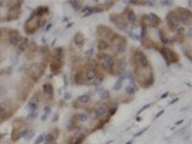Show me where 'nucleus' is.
I'll return each mask as SVG.
<instances>
[{
    "label": "nucleus",
    "mask_w": 192,
    "mask_h": 144,
    "mask_svg": "<svg viewBox=\"0 0 192 144\" xmlns=\"http://www.w3.org/2000/svg\"><path fill=\"white\" fill-rule=\"evenodd\" d=\"M47 56H48V54L44 55V59H42L41 63L30 64V66L28 67V71H27L28 78H29L30 81H33L35 83V82H37L41 77H42V74H44V72H45L46 66H47Z\"/></svg>",
    "instance_id": "obj_1"
},
{
    "label": "nucleus",
    "mask_w": 192,
    "mask_h": 144,
    "mask_svg": "<svg viewBox=\"0 0 192 144\" xmlns=\"http://www.w3.org/2000/svg\"><path fill=\"white\" fill-rule=\"evenodd\" d=\"M15 109H16V107L12 106L11 101H7V100L0 101V123H2L6 119H9L16 112Z\"/></svg>",
    "instance_id": "obj_2"
},
{
    "label": "nucleus",
    "mask_w": 192,
    "mask_h": 144,
    "mask_svg": "<svg viewBox=\"0 0 192 144\" xmlns=\"http://www.w3.org/2000/svg\"><path fill=\"white\" fill-rule=\"evenodd\" d=\"M97 59H98V63L101 65V70L105 72H109L111 71V69H112V65H114V61H115V59L108 53H99L97 54Z\"/></svg>",
    "instance_id": "obj_3"
},
{
    "label": "nucleus",
    "mask_w": 192,
    "mask_h": 144,
    "mask_svg": "<svg viewBox=\"0 0 192 144\" xmlns=\"http://www.w3.org/2000/svg\"><path fill=\"white\" fill-rule=\"evenodd\" d=\"M132 64H133V66H138V67H150L151 66L150 63H149V59L146 58V55L143 53L141 51H139V49H135L133 52Z\"/></svg>",
    "instance_id": "obj_4"
},
{
    "label": "nucleus",
    "mask_w": 192,
    "mask_h": 144,
    "mask_svg": "<svg viewBox=\"0 0 192 144\" xmlns=\"http://www.w3.org/2000/svg\"><path fill=\"white\" fill-rule=\"evenodd\" d=\"M37 29H40V18L32 13V16L28 18L27 22L24 23V31L28 35H32L37 33Z\"/></svg>",
    "instance_id": "obj_5"
},
{
    "label": "nucleus",
    "mask_w": 192,
    "mask_h": 144,
    "mask_svg": "<svg viewBox=\"0 0 192 144\" xmlns=\"http://www.w3.org/2000/svg\"><path fill=\"white\" fill-rule=\"evenodd\" d=\"M176 19L179 20V23H183L185 25H190L192 19V13L189 9H184V7H178L174 11Z\"/></svg>",
    "instance_id": "obj_6"
},
{
    "label": "nucleus",
    "mask_w": 192,
    "mask_h": 144,
    "mask_svg": "<svg viewBox=\"0 0 192 144\" xmlns=\"http://www.w3.org/2000/svg\"><path fill=\"white\" fill-rule=\"evenodd\" d=\"M161 23H162V19L156 13H147V15H143V17H141V25L145 28H157Z\"/></svg>",
    "instance_id": "obj_7"
},
{
    "label": "nucleus",
    "mask_w": 192,
    "mask_h": 144,
    "mask_svg": "<svg viewBox=\"0 0 192 144\" xmlns=\"http://www.w3.org/2000/svg\"><path fill=\"white\" fill-rule=\"evenodd\" d=\"M21 6H22V1H10L9 12H7V17H6L7 22L15 20V19H17L19 17V15H21Z\"/></svg>",
    "instance_id": "obj_8"
},
{
    "label": "nucleus",
    "mask_w": 192,
    "mask_h": 144,
    "mask_svg": "<svg viewBox=\"0 0 192 144\" xmlns=\"http://www.w3.org/2000/svg\"><path fill=\"white\" fill-rule=\"evenodd\" d=\"M97 34L101 37V40H104L106 42H111L112 38L115 37V33L111 28L106 27V25H98L97 27Z\"/></svg>",
    "instance_id": "obj_9"
},
{
    "label": "nucleus",
    "mask_w": 192,
    "mask_h": 144,
    "mask_svg": "<svg viewBox=\"0 0 192 144\" xmlns=\"http://www.w3.org/2000/svg\"><path fill=\"white\" fill-rule=\"evenodd\" d=\"M158 51H160L161 55L163 56V59L167 61L168 65H169V64H175L179 61V55L175 53L174 51H172L170 48L162 47V48H158Z\"/></svg>",
    "instance_id": "obj_10"
},
{
    "label": "nucleus",
    "mask_w": 192,
    "mask_h": 144,
    "mask_svg": "<svg viewBox=\"0 0 192 144\" xmlns=\"http://www.w3.org/2000/svg\"><path fill=\"white\" fill-rule=\"evenodd\" d=\"M110 20L116 25V28L121 30V31H128V22L125 19V17L122 15H117V13H112L110 16Z\"/></svg>",
    "instance_id": "obj_11"
},
{
    "label": "nucleus",
    "mask_w": 192,
    "mask_h": 144,
    "mask_svg": "<svg viewBox=\"0 0 192 144\" xmlns=\"http://www.w3.org/2000/svg\"><path fill=\"white\" fill-rule=\"evenodd\" d=\"M111 42L115 45L116 52L119 54H123L126 52V48H127V40H126L125 36H121V35H117V34H116Z\"/></svg>",
    "instance_id": "obj_12"
},
{
    "label": "nucleus",
    "mask_w": 192,
    "mask_h": 144,
    "mask_svg": "<svg viewBox=\"0 0 192 144\" xmlns=\"http://www.w3.org/2000/svg\"><path fill=\"white\" fill-rule=\"evenodd\" d=\"M97 65H96V61L93 60H90L87 63V66H86V70L83 71L85 73V77H86V81H93L96 77H97Z\"/></svg>",
    "instance_id": "obj_13"
},
{
    "label": "nucleus",
    "mask_w": 192,
    "mask_h": 144,
    "mask_svg": "<svg viewBox=\"0 0 192 144\" xmlns=\"http://www.w3.org/2000/svg\"><path fill=\"white\" fill-rule=\"evenodd\" d=\"M165 23H167V25H168V28H169L170 31H176V30L180 28V23H179V20L176 19V16H175L174 11L168 12V15H167V17H165Z\"/></svg>",
    "instance_id": "obj_14"
},
{
    "label": "nucleus",
    "mask_w": 192,
    "mask_h": 144,
    "mask_svg": "<svg viewBox=\"0 0 192 144\" xmlns=\"http://www.w3.org/2000/svg\"><path fill=\"white\" fill-rule=\"evenodd\" d=\"M108 110H109V107L106 105H99L91 110L92 118L93 119H101L105 115H108Z\"/></svg>",
    "instance_id": "obj_15"
},
{
    "label": "nucleus",
    "mask_w": 192,
    "mask_h": 144,
    "mask_svg": "<svg viewBox=\"0 0 192 144\" xmlns=\"http://www.w3.org/2000/svg\"><path fill=\"white\" fill-rule=\"evenodd\" d=\"M91 102V95L90 94H83L80 95L77 99L74 101V108H85L88 103Z\"/></svg>",
    "instance_id": "obj_16"
},
{
    "label": "nucleus",
    "mask_w": 192,
    "mask_h": 144,
    "mask_svg": "<svg viewBox=\"0 0 192 144\" xmlns=\"http://www.w3.org/2000/svg\"><path fill=\"white\" fill-rule=\"evenodd\" d=\"M125 67H126V63H125V60H122V59L115 60L110 73L114 74V76H121V73L125 72Z\"/></svg>",
    "instance_id": "obj_17"
},
{
    "label": "nucleus",
    "mask_w": 192,
    "mask_h": 144,
    "mask_svg": "<svg viewBox=\"0 0 192 144\" xmlns=\"http://www.w3.org/2000/svg\"><path fill=\"white\" fill-rule=\"evenodd\" d=\"M40 97H41L40 92H35V94L32 96V99L29 100V102H28V109H29V113H34V112H37V108H39V103H40Z\"/></svg>",
    "instance_id": "obj_18"
},
{
    "label": "nucleus",
    "mask_w": 192,
    "mask_h": 144,
    "mask_svg": "<svg viewBox=\"0 0 192 144\" xmlns=\"http://www.w3.org/2000/svg\"><path fill=\"white\" fill-rule=\"evenodd\" d=\"M50 70L53 74H57L62 71L63 69V60L62 59H57V58H52L50 61Z\"/></svg>",
    "instance_id": "obj_19"
},
{
    "label": "nucleus",
    "mask_w": 192,
    "mask_h": 144,
    "mask_svg": "<svg viewBox=\"0 0 192 144\" xmlns=\"http://www.w3.org/2000/svg\"><path fill=\"white\" fill-rule=\"evenodd\" d=\"M21 35H19V31L18 30H10L9 31V36H7V43L11 46H17L21 41Z\"/></svg>",
    "instance_id": "obj_20"
},
{
    "label": "nucleus",
    "mask_w": 192,
    "mask_h": 144,
    "mask_svg": "<svg viewBox=\"0 0 192 144\" xmlns=\"http://www.w3.org/2000/svg\"><path fill=\"white\" fill-rule=\"evenodd\" d=\"M42 92H44V95L46 96V99L48 100L53 99V96H55V89H53L52 83H50V82L45 83L44 87H42Z\"/></svg>",
    "instance_id": "obj_21"
},
{
    "label": "nucleus",
    "mask_w": 192,
    "mask_h": 144,
    "mask_svg": "<svg viewBox=\"0 0 192 144\" xmlns=\"http://www.w3.org/2000/svg\"><path fill=\"white\" fill-rule=\"evenodd\" d=\"M122 16L125 17V19L127 20L128 23H135V20H137V15H135V12L130 7H126Z\"/></svg>",
    "instance_id": "obj_22"
},
{
    "label": "nucleus",
    "mask_w": 192,
    "mask_h": 144,
    "mask_svg": "<svg viewBox=\"0 0 192 144\" xmlns=\"http://www.w3.org/2000/svg\"><path fill=\"white\" fill-rule=\"evenodd\" d=\"M74 82H75L76 85H83V84L87 83L86 77H85V73H83L82 70H79V71L75 72V74H74Z\"/></svg>",
    "instance_id": "obj_23"
},
{
    "label": "nucleus",
    "mask_w": 192,
    "mask_h": 144,
    "mask_svg": "<svg viewBox=\"0 0 192 144\" xmlns=\"http://www.w3.org/2000/svg\"><path fill=\"white\" fill-rule=\"evenodd\" d=\"M85 42H86L85 35H83L82 33H76L75 36H74V43H75V46L77 48H81V47H83Z\"/></svg>",
    "instance_id": "obj_24"
},
{
    "label": "nucleus",
    "mask_w": 192,
    "mask_h": 144,
    "mask_svg": "<svg viewBox=\"0 0 192 144\" xmlns=\"http://www.w3.org/2000/svg\"><path fill=\"white\" fill-rule=\"evenodd\" d=\"M28 46H29V40H28V37H22L21 41H19V43L17 45V51L22 53V52H24V51L27 49Z\"/></svg>",
    "instance_id": "obj_25"
},
{
    "label": "nucleus",
    "mask_w": 192,
    "mask_h": 144,
    "mask_svg": "<svg viewBox=\"0 0 192 144\" xmlns=\"http://www.w3.org/2000/svg\"><path fill=\"white\" fill-rule=\"evenodd\" d=\"M50 12V9H48V6H39L34 12H33V15H35L37 17H41V16H45Z\"/></svg>",
    "instance_id": "obj_26"
},
{
    "label": "nucleus",
    "mask_w": 192,
    "mask_h": 144,
    "mask_svg": "<svg viewBox=\"0 0 192 144\" xmlns=\"http://www.w3.org/2000/svg\"><path fill=\"white\" fill-rule=\"evenodd\" d=\"M97 48H98V51L99 52H105V51H108L110 48V43L109 42H106V41H104V40H98V42H97Z\"/></svg>",
    "instance_id": "obj_27"
},
{
    "label": "nucleus",
    "mask_w": 192,
    "mask_h": 144,
    "mask_svg": "<svg viewBox=\"0 0 192 144\" xmlns=\"http://www.w3.org/2000/svg\"><path fill=\"white\" fill-rule=\"evenodd\" d=\"M158 36H160V40H161V42H162L163 45H169V43L173 42V41L167 36V34L165 33V30H162V29L158 31Z\"/></svg>",
    "instance_id": "obj_28"
},
{
    "label": "nucleus",
    "mask_w": 192,
    "mask_h": 144,
    "mask_svg": "<svg viewBox=\"0 0 192 144\" xmlns=\"http://www.w3.org/2000/svg\"><path fill=\"white\" fill-rule=\"evenodd\" d=\"M63 56H64V49L62 47L55 48L52 51V58H57V59H62L63 60Z\"/></svg>",
    "instance_id": "obj_29"
},
{
    "label": "nucleus",
    "mask_w": 192,
    "mask_h": 144,
    "mask_svg": "<svg viewBox=\"0 0 192 144\" xmlns=\"http://www.w3.org/2000/svg\"><path fill=\"white\" fill-rule=\"evenodd\" d=\"M68 4L71 5V7H73L75 11H81V10H82V2H81V1L70 0V1H68Z\"/></svg>",
    "instance_id": "obj_30"
},
{
    "label": "nucleus",
    "mask_w": 192,
    "mask_h": 144,
    "mask_svg": "<svg viewBox=\"0 0 192 144\" xmlns=\"http://www.w3.org/2000/svg\"><path fill=\"white\" fill-rule=\"evenodd\" d=\"M83 139H85V135H76L75 137H73L71 139H70V142L69 144H81L83 142Z\"/></svg>",
    "instance_id": "obj_31"
},
{
    "label": "nucleus",
    "mask_w": 192,
    "mask_h": 144,
    "mask_svg": "<svg viewBox=\"0 0 192 144\" xmlns=\"http://www.w3.org/2000/svg\"><path fill=\"white\" fill-rule=\"evenodd\" d=\"M94 13V9L91 7V6H85L82 10H81V16L86 17V16H91Z\"/></svg>",
    "instance_id": "obj_32"
},
{
    "label": "nucleus",
    "mask_w": 192,
    "mask_h": 144,
    "mask_svg": "<svg viewBox=\"0 0 192 144\" xmlns=\"http://www.w3.org/2000/svg\"><path fill=\"white\" fill-rule=\"evenodd\" d=\"M76 115V119L79 120V123H86L90 117H88V114H86V113H77V114H75Z\"/></svg>",
    "instance_id": "obj_33"
},
{
    "label": "nucleus",
    "mask_w": 192,
    "mask_h": 144,
    "mask_svg": "<svg viewBox=\"0 0 192 144\" xmlns=\"http://www.w3.org/2000/svg\"><path fill=\"white\" fill-rule=\"evenodd\" d=\"M137 92V87L135 84H129L126 87V94L127 95H134Z\"/></svg>",
    "instance_id": "obj_34"
},
{
    "label": "nucleus",
    "mask_w": 192,
    "mask_h": 144,
    "mask_svg": "<svg viewBox=\"0 0 192 144\" xmlns=\"http://www.w3.org/2000/svg\"><path fill=\"white\" fill-rule=\"evenodd\" d=\"M123 81H125V76H120L117 82L115 83V85H114V90H120L121 89V87H122V84H123Z\"/></svg>",
    "instance_id": "obj_35"
},
{
    "label": "nucleus",
    "mask_w": 192,
    "mask_h": 144,
    "mask_svg": "<svg viewBox=\"0 0 192 144\" xmlns=\"http://www.w3.org/2000/svg\"><path fill=\"white\" fill-rule=\"evenodd\" d=\"M99 92V95H101V97L103 100H109L110 99V94L108 90H101V91H98Z\"/></svg>",
    "instance_id": "obj_36"
},
{
    "label": "nucleus",
    "mask_w": 192,
    "mask_h": 144,
    "mask_svg": "<svg viewBox=\"0 0 192 144\" xmlns=\"http://www.w3.org/2000/svg\"><path fill=\"white\" fill-rule=\"evenodd\" d=\"M184 54L186 55V58H187L189 60H191L192 56H191V47H190V46H187L186 48H184Z\"/></svg>",
    "instance_id": "obj_37"
},
{
    "label": "nucleus",
    "mask_w": 192,
    "mask_h": 144,
    "mask_svg": "<svg viewBox=\"0 0 192 144\" xmlns=\"http://www.w3.org/2000/svg\"><path fill=\"white\" fill-rule=\"evenodd\" d=\"M146 34H147V30H146V28L145 27H143L141 25V31H140V35H139V38H141V41L146 37Z\"/></svg>",
    "instance_id": "obj_38"
},
{
    "label": "nucleus",
    "mask_w": 192,
    "mask_h": 144,
    "mask_svg": "<svg viewBox=\"0 0 192 144\" xmlns=\"http://www.w3.org/2000/svg\"><path fill=\"white\" fill-rule=\"evenodd\" d=\"M129 4H134V5H140V6H143V5H146V1H144V0H133V1H129Z\"/></svg>",
    "instance_id": "obj_39"
},
{
    "label": "nucleus",
    "mask_w": 192,
    "mask_h": 144,
    "mask_svg": "<svg viewBox=\"0 0 192 144\" xmlns=\"http://www.w3.org/2000/svg\"><path fill=\"white\" fill-rule=\"evenodd\" d=\"M34 135H35L34 130H29V131H28V133L26 135V139H28V141H29V139H32V138L34 137Z\"/></svg>",
    "instance_id": "obj_40"
},
{
    "label": "nucleus",
    "mask_w": 192,
    "mask_h": 144,
    "mask_svg": "<svg viewBox=\"0 0 192 144\" xmlns=\"http://www.w3.org/2000/svg\"><path fill=\"white\" fill-rule=\"evenodd\" d=\"M37 112H34V113H29V115H28V120H30V121H33L34 119H37Z\"/></svg>",
    "instance_id": "obj_41"
},
{
    "label": "nucleus",
    "mask_w": 192,
    "mask_h": 144,
    "mask_svg": "<svg viewBox=\"0 0 192 144\" xmlns=\"http://www.w3.org/2000/svg\"><path fill=\"white\" fill-rule=\"evenodd\" d=\"M127 33H128V35L130 36V37H132L133 40H138V38H139V35L134 34V31H133V30H128Z\"/></svg>",
    "instance_id": "obj_42"
},
{
    "label": "nucleus",
    "mask_w": 192,
    "mask_h": 144,
    "mask_svg": "<svg viewBox=\"0 0 192 144\" xmlns=\"http://www.w3.org/2000/svg\"><path fill=\"white\" fill-rule=\"evenodd\" d=\"M93 54H94V51H93V49H88L87 52H85V56H86V58H91Z\"/></svg>",
    "instance_id": "obj_43"
},
{
    "label": "nucleus",
    "mask_w": 192,
    "mask_h": 144,
    "mask_svg": "<svg viewBox=\"0 0 192 144\" xmlns=\"http://www.w3.org/2000/svg\"><path fill=\"white\" fill-rule=\"evenodd\" d=\"M44 114H45V115H47V117L51 114V108L48 107V106H46L45 109H44Z\"/></svg>",
    "instance_id": "obj_44"
},
{
    "label": "nucleus",
    "mask_w": 192,
    "mask_h": 144,
    "mask_svg": "<svg viewBox=\"0 0 192 144\" xmlns=\"http://www.w3.org/2000/svg\"><path fill=\"white\" fill-rule=\"evenodd\" d=\"M161 4L162 5H165V6H170V5H173V1H161Z\"/></svg>",
    "instance_id": "obj_45"
},
{
    "label": "nucleus",
    "mask_w": 192,
    "mask_h": 144,
    "mask_svg": "<svg viewBox=\"0 0 192 144\" xmlns=\"http://www.w3.org/2000/svg\"><path fill=\"white\" fill-rule=\"evenodd\" d=\"M42 141H44V136H39V138L35 141V144H40Z\"/></svg>",
    "instance_id": "obj_46"
},
{
    "label": "nucleus",
    "mask_w": 192,
    "mask_h": 144,
    "mask_svg": "<svg viewBox=\"0 0 192 144\" xmlns=\"http://www.w3.org/2000/svg\"><path fill=\"white\" fill-rule=\"evenodd\" d=\"M163 113H165V110H161V112H158V113H157V114H156L155 119H158V118L161 117V115H162V114H163Z\"/></svg>",
    "instance_id": "obj_47"
},
{
    "label": "nucleus",
    "mask_w": 192,
    "mask_h": 144,
    "mask_svg": "<svg viewBox=\"0 0 192 144\" xmlns=\"http://www.w3.org/2000/svg\"><path fill=\"white\" fill-rule=\"evenodd\" d=\"M146 130H147V128H143V130H141L140 132H138L137 135H135V137H138V136H140V135H143L144 132H146Z\"/></svg>",
    "instance_id": "obj_48"
},
{
    "label": "nucleus",
    "mask_w": 192,
    "mask_h": 144,
    "mask_svg": "<svg viewBox=\"0 0 192 144\" xmlns=\"http://www.w3.org/2000/svg\"><path fill=\"white\" fill-rule=\"evenodd\" d=\"M70 97H71V95H70L69 92H65V94H64V99H65V100L70 99Z\"/></svg>",
    "instance_id": "obj_49"
},
{
    "label": "nucleus",
    "mask_w": 192,
    "mask_h": 144,
    "mask_svg": "<svg viewBox=\"0 0 192 144\" xmlns=\"http://www.w3.org/2000/svg\"><path fill=\"white\" fill-rule=\"evenodd\" d=\"M168 95H169L168 92H165V94H162V95H161V99H165V97H167Z\"/></svg>",
    "instance_id": "obj_50"
},
{
    "label": "nucleus",
    "mask_w": 192,
    "mask_h": 144,
    "mask_svg": "<svg viewBox=\"0 0 192 144\" xmlns=\"http://www.w3.org/2000/svg\"><path fill=\"white\" fill-rule=\"evenodd\" d=\"M146 5L147 6H154V2L152 1H146Z\"/></svg>",
    "instance_id": "obj_51"
},
{
    "label": "nucleus",
    "mask_w": 192,
    "mask_h": 144,
    "mask_svg": "<svg viewBox=\"0 0 192 144\" xmlns=\"http://www.w3.org/2000/svg\"><path fill=\"white\" fill-rule=\"evenodd\" d=\"M57 119H58V114H56L55 117H53V120H52V121H57Z\"/></svg>",
    "instance_id": "obj_52"
},
{
    "label": "nucleus",
    "mask_w": 192,
    "mask_h": 144,
    "mask_svg": "<svg viewBox=\"0 0 192 144\" xmlns=\"http://www.w3.org/2000/svg\"><path fill=\"white\" fill-rule=\"evenodd\" d=\"M51 28H52V25H51V24H48V25H47V27H46V30H50V29H51Z\"/></svg>",
    "instance_id": "obj_53"
},
{
    "label": "nucleus",
    "mask_w": 192,
    "mask_h": 144,
    "mask_svg": "<svg viewBox=\"0 0 192 144\" xmlns=\"http://www.w3.org/2000/svg\"><path fill=\"white\" fill-rule=\"evenodd\" d=\"M178 101H179V100H178V99L173 100V101H172V102H170V105H172V103H175V102H178Z\"/></svg>",
    "instance_id": "obj_54"
},
{
    "label": "nucleus",
    "mask_w": 192,
    "mask_h": 144,
    "mask_svg": "<svg viewBox=\"0 0 192 144\" xmlns=\"http://www.w3.org/2000/svg\"><path fill=\"white\" fill-rule=\"evenodd\" d=\"M4 6V1H0V9Z\"/></svg>",
    "instance_id": "obj_55"
},
{
    "label": "nucleus",
    "mask_w": 192,
    "mask_h": 144,
    "mask_svg": "<svg viewBox=\"0 0 192 144\" xmlns=\"http://www.w3.org/2000/svg\"><path fill=\"white\" fill-rule=\"evenodd\" d=\"M135 120H137V121H140V120H141V118H140V117H137V119H135Z\"/></svg>",
    "instance_id": "obj_56"
},
{
    "label": "nucleus",
    "mask_w": 192,
    "mask_h": 144,
    "mask_svg": "<svg viewBox=\"0 0 192 144\" xmlns=\"http://www.w3.org/2000/svg\"><path fill=\"white\" fill-rule=\"evenodd\" d=\"M1 35H2V29H0V38H1Z\"/></svg>",
    "instance_id": "obj_57"
},
{
    "label": "nucleus",
    "mask_w": 192,
    "mask_h": 144,
    "mask_svg": "<svg viewBox=\"0 0 192 144\" xmlns=\"http://www.w3.org/2000/svg\"><path fill=\"white\" fill-rule=\"evenodd\" d=\"M50 144H57V143H56V142H53V143H50Z\"/></svg>",
    "instance_id": "obj_58"
},
{
    "label": "nucleus",
    "mask_w": 192,
    "mask_h": 144,
    "mask_svg": "<svg viewBox=\"0 0 192 144\" xmlns=\"http://www.w3.org/2000/svg\"><path fill=\"white\" fill-rule=\"evenodd\" d=\"M0 63H1V56H0Z\"/></svg>",
    "instance_id": "obj_59"
},
{
    "label": "nucleus",
    "mask_w": 192,
    "mask_h": 144,
    "mask_svg": "<svg viewBox=\"0 0 192 144\" xmlns=\"http://www.w3.org/2000/svg\"><path fill=\"white\" fill-rule=\"evenodd\" d=\"M0 139H1V135H0Z\"/></svg>",
    "instance_id": "obj_60"
}]
</instances>
